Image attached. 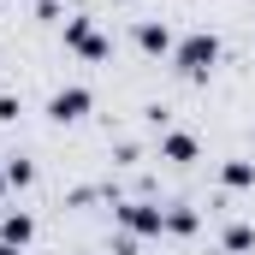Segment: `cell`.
<instances>
[{
	"label": "cell",
	"instance_id": "cell-1",
	"mask_svg": "<svg viewBox=\"0 0 255 255\" xmlns=\"http://www.w3.org/2000/svg\"><path fill=\"white\" fill-rule=\"evenodd\" d=\"M202 60H214V42H190L184 48V71H202Z\"/></svg>",
	"mask_w": 255,
	"mask_h": 255
},
{
	"label": "cell",
	"instance_id": "cell-2",
	"mask_svg": "<svg viewBox=\"0 0 255 255\" xmlns=\"http://www.w3.org/2000/svg\"><path fill=\"white\" fill-rule=\"evenodd\" d=\"M54 113H60V119H77V113H83V95H77V89L60 95V101H54Z\"/></svg>",
	"mask_w": 255,
	"mask_h": 255
}]
</instances>
